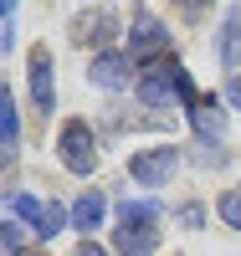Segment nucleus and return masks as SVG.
Here are the masks:
<instances>
[{
  "label": "nucleus",
  "mask_w": 241,
  "mask_h": 256,
  "mask_svg": "<svg viewBox=\"0 0 241 256\" xmlns=\"http://www.w3.org/2000/svg\"><path fill=\"white\" fill-rule=\"evenodd\" d=\"M87 77H93L98 88H108V92H123L134 72H128V56H118V52H98L93 67H87Z\"/></svg>",
  "instance_id": "nucleus-5"
},
{
  "label": "nucleus",
  "mask_w": 241,
  "mask_h": 256,
  "mask_svg": "<svg viewBox=\"0 0 241 256\" xmlns=\"http://www.w3.org/2000/svg\"><path fill=\"white\" fill-rule=\"evenodd\" d=\"M128 52H134V56H159V52H169V31L159 26L154 16H139L134 26H128Z\"/></svg>",
  "instance_id": "nucleus-4"
},
{
  "label": "nucleus",
  "mask_w": 241,
  "mask_h": 256,
  "mask_svg": "<svg viewBox=\"0 0 241 256\" xmlns=\"http://www.w3.org/2000/svg\"><path fill=\"white\" fill-rule=\"evenodd\" d=\"M174 6H180V10H185V16H200V10H205V6H210V0H174Z\"/></svg>",
  "instance_id": "nucleus-19"
},
{
  "label": "nucleus",
  "mask_w": 241,
  "mask_h": 256,
  "mask_svg": "<svg viewBox=\"0 0 241 256\" xmlns=\"http://www.w3.org/2000/svg\"><path fill=\"white\" fill-rule=\"evenodd\" d=\"M41 210H47V205H41L36 195H16V200H11V216H16V220H31V226H36Z\"/></svg>",
  "instance_id": "nucleus-13"
},
{
  "label": "nucleus",
  "mask_w": 241,
  "mask_h": 256,
  "mask_svg": "<svg viewBox=\"0 0 241 256\" xmlns=\"http://www.w3.org/2000/svg\"><path fill=\"white\" fill-rule=\"evenodd\" d=\"M31 98H36V108H41V113H52V108H57V82H52V56H47V52H36V56H31Z\"/></svg>",
  "instance_id": "nucleus-6"
},
{
  "label": "nucleus",
  "mask_w": 241,
  "mask_h": 256,
  "mask_svg": "<svg viewBox=\"0 0 241 256\" xmlns=\"http://www.w3.org/2000/svg\"><path fill=\"white\" fill-rule=\"evenodd\" d=\"M16 256H31V251H16Z\"/></svg>",
  "instance_id": "nucleus-22"
},
{
  "label": "nucleus",
  "mask_w": 241,
  "mask_h": 256,
  "mask_svg": "<svg viewBox=\"0 0 241 256\" xmlns=\"http://www.w3.org/2000/svg\"><path fill=\"white\" fill-rule=\"evenodd\" d=\"M215 56H221V67H241V6L226 10V20H221V41H215Z\"/></svg>",
  "instance_id": "nucleus-7"
},
{
  "label": "nucleus",
  "mask_w": 241,
  "mask_h": 256,
  "mask_svg": "<svg viewBox=\"0 0 241 256\" xmlns=\"http://www.w3.org/2000/svg\"><path fill=\"white\" fill-rule=\"evenodd\" d=\"M103 216H108V200L98 195V190L77 195V205H72V226H77V230H98V226H103Z\"/></svg>",
  "instance_id": "nucleus-10"
},
{
  "label": "nucleus",
  "mask_w": 241,
  "mask_h": 256,
  "mask_svg": "<svg viewBox=\"0 0 241 256\" xmlns=\"http://www.w3.org/2000/svg\"><path fill=\"white\" fill-rule=\"evenodd\" d=\"M0 148H6V159L21 148V113H16L11 88H0Z\"/></svg>",
  "instance_id": "nucleus-9"
},
{
  "label": "nucleus",
  "mask_w": 241,
  "mask_h": 256,
  "mask_svg": "<svg viewBox=\"0 0 241 256\" xmlns=\"http://www.w3.org/2000/svg\"><path fill=\"white\" fill-rule=\"evenodd\" d=\"M190 118H195V134H200L205 144H215V138L226 134V108H221L215 98H200V102L190 108Z\"/></svg>",
  "instance_id": "nucleus-8"
},
{
  "label": "nucleus",
  "mask_w": 241,
  "mask_h": 256,
  "mask_svg": "<svg viewBox=\"0 0 241 256\" xmlns=\"http://www.w3.org/2000/svg\"><path fill=\"white\" fill-rule=\"evenodd\" d=\"M67 220H72V216H67V210H62V205L52 200L47 210H41V220H36V236H41V241H57L62 230H67Z\"/></svg>",
  "instance_id": "nucleus-11"
},
{
  "label": "nucleus",
  "mask_w": 241,
  "mask_h": 256,
  "mask_svg": "<svg viewBox=\"0 0 241 256\" xmlns=\"http://www.w3.org/2000/svg\"><path fill=\"white\" fill-rule=\"evenodd\" d=\"M72 256H108V251H103V246H93V241H82V246H77Z\"/></svg>",
  "instance_id": "nucleus-20"
},
{
  "label": "nucleus",
  "mask_w": 241,
  "mask_h": 256,
  "mask_svg": "<svg viewBox=\"0 0 241 256\" xmlns=\"http://www.w3.org/2000/svg\"><path fill=\"white\" fill-rule=\"evenodd\" d=\"M21 236H26V230H21V220H11V216H6V226H0V246H6V256H16V251H21Z\"/></svg>",
  "instance_id": "nucleus-16"
},
{
  "label": "nucleus",
  "mask_w": 241,
  "mask_h": 256,
  "mask_svg": "<svg viewBox=\"0 0 241 256\" xmlns=\"http://www.w3.org/2000/svg\"><path fill=\"white\" fill-rule=\"evenodd\" d=\"M82 26H87V36H93V41H108V36L118 31V20H113V16H87Z\"/></svg>",
  "instance_id": "nucleus-15"
},
{
  "label": "nucleus",
  "mask_w": 241,
  "mask_h": 256,
  "mask_svg": "<svg viewBox=\"0 0 241 256\" xmlns=\"http://www.w3.org/2000/svg\"><path fill=\"white\" fill-rule=\"evenodd\" d=\"M221 220L231 230H241V190H226V195H221Z\"/></svg>",
  "instance_id": "nucleus-14"
},
{
  "label": "nucleus",
  "mask_w": 241,
  "mask_h": 256,
  "mask_svg": "<svg viewBox=\"0 0 241 256\" xmlns=\"http://www.w3.org/2000/svg\"><path fill=\"white\" fill-rule=\"evenodd\" d=\"M159 220H118V230H113V251L118 256H149L159 246V230H154Z\"/></svg>",
  "instance_id": "nucleus-3"
},
{
  "label": "nucleus",
  "mask_w": 241,
  "mask_h": 256,
  "mask_svg": "<svg viewBox=\"0 0 241 256\" xmlns=\"http://www.w3.org/2000/svg\"><path fill=\"white\" fill-rule=\"evenodd\" d=\"M174 164H180V148H139L134 159H128V174H134L144 190H159L169 174H174Z\"/></svg>",
  "instance_id": "nucleus-2"
},
{
  "label": "nucleus",
  "mask_w": 241,
  "mask_h": 256,
  "mask_svg": "<svg viewBox=\"0 0 241 256\" xmlns=\"http://www.w3.org/2000/svg\"><path fill=\"white\" fill-rule=\"evenodd\" d=\"M226 102H231V108H241V77L226 82Z\"/></svg>",
  "instance_id": "nucleus-18"
},
{
  "label": "nucleus",
  "mask_w": 241,
  "mask_h": 256,
  "mask_svg": "<svg viewBox=\"0 0 241 256\" xmlns=\"http://www.w3.org/2000/svg\"><path fill=\"white\" fill-rule=\"evenodd\" d=\"M180 220H185V226H200V220H205V210H200V205H185V210H180Z\"/></svg>",
  "instance_id": "nucleus-17"
},
{
  "label": "nucleus",
  "mask_w": 241,
  "mask_h": 256,
  "mask_svg": "<svg viewBox=\"0 0 241 256\" xmlns=\"http://www.w3.org/2000/svg\"><path fill=\"white\" fill-rule=\"evenodd\" d=\"M57 159H62V169H72V174H93V169H98V138H93V128H87L82 118H67V123H62V134H57Z\"/></svg>",
  "instance_id": "nucleus-1"
},
{
  "label": "nucleus",
  "mask_w": 241,
  "mask_h": 256,
  "mask_svg": "<svg viewBox=\"0 0 241 256\" xmlns=\"http://www.w3.org/2000/svg\"><path fill=\"white\" fill-rule=\"evenodd\" d=\"M0 10H6V20H11L16 16V0H0Z\"/></svg>",
  "instance_id": "nucleus-21"
},
{
  "label": "nucleus",
  "mask_w": 241,
  "mask_h": 256,
  "mask_svg": "<svg viewBox=\"0 0 241 256\" xmlns=\"http://www.w3.org/2000/svg\"><path fill=\"white\" fill-rule=\"evenodd\" d=\"M118 220H159V205L154 200H123L118 205Z\"/></svg>",
  "instance_id": "nucleus-12"
}]
</instances>
